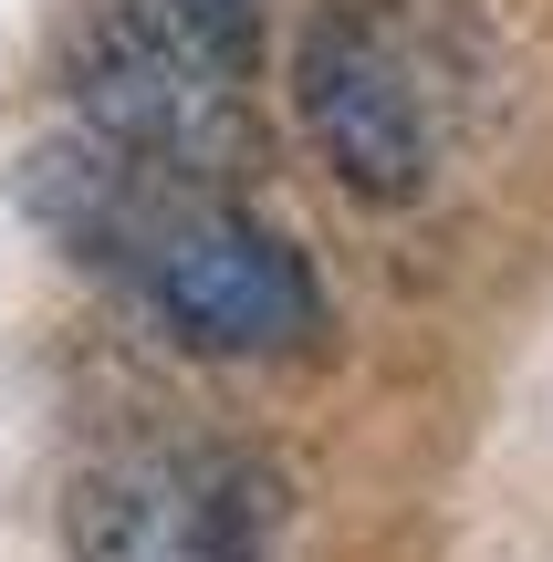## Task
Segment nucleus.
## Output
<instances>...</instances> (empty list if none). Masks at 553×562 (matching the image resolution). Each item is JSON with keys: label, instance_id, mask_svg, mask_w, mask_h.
Instances as JSON below:
<instances>
[{"label": "nucleus", "instance_id": "obj_2", "mask_svg": "<svg viewBox=\"0 0 553 562\" xmlns=\"http://www.w3.org/2000/svg\"><path fill=\"white\" fill-rule=\"evenodd\" d=\"M292 125L355 209H408L429 188V104L397 42L355 11H313L292 32Z\"/></svg>", "mask_w": 553, "mask_h": 562}, {"label": "nucleus", "instance_id": "obj_1", "mask_svg": "<svg viewBox=\"0 0 553 562\" xmlns=\"http://www.w3.org/2000/svg\"><path fill=\"white\" fill-rule=\"evenodd\" d=\"M74 115L104 146H125L136 167H157V178H230L241 146H251L241 74L209 63L146 0H115L95 21V42L74 53Z\"/></svg>", "mask_w": 553, "mask_h": 562}, {"label": "nucleus", "instance_id": "obj_5", "mask_svg": "<svg viewBox=\"0 0 553 562\" xmlns=\"http://www.w3.org/2000/svg\"><path fill=\"white\" fill-rule=\"evenodd\" d=\"M157 21H178L188 42H199L209 63H230V74H251L262 63V0H146Z\"/></svg>", "mask_w": 553, "mask_h": 562}, {"label": "nucleus", "instance_id": "obj_4", "mask_svg": "<svg viewBox=\"0 0 553 562\" xmlns=\"http://www.w3.org/2000/svg\"><path fill=\"white\" fill-rule=\"evenodd\" d=\"M74 562H251V501L199 459H104L74 480Z\"/></svg>", "mask_w": 553, "mask_h": 562}, {"label": "nucleus", "instance_id": "obj_3", "mask_svg": "<svg viewBox=\"0 0 553 562\" xmlns=\"http://www.w3.org/2000/svg\"><path fill=\"white\" fill-rule=\"evenodd\" d=\"M136 281L167 313V334L199 344V355H292L324 323V292H313L303 250L262 220H230V209L167 220Z\"/></svg>", "mask_w": 553, "mask_h": 562}]
</instances>
